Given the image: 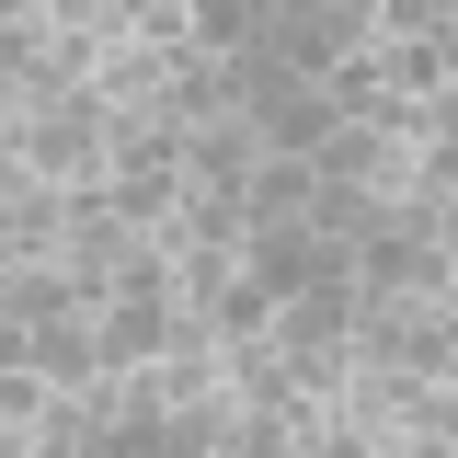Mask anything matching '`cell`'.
<instances>
[{
  "label": "cell",
  "instance_id": "obj_4",
  "mask_svg": "<svg viewBox=\"0 0 458 458\" xmlns=\"http://www.w3.org/2000/svg\"><path fill=\"white\" fill-rule=\"evenodd\" d=\"M172 69H183V47L114 35V47H104V69H92V104H104V114H161V104H172Z\"/></svg>",
  "mask_w": 458,
  "mask_h": 458
},
{
  "label": "cell",
  "instance_id": "obj_15",
  "mask_svg": "<svg viewBox=\"0 0 458 458\" xmlns=\"http://www.w3.org/2000/svg\"><path fill=\"white\" fill-rule=\"evenodd\" d=\"M0 310L35 333V321H69V310H92L81 286H69V264H12V286H0Z\"/></svg>",
  "mask_w": 458,
  "mask_h": 458
},
{
  "label": "cell",
  "instance_id": "obj_21",
  "mask_svg": "<svg viewBox=\"0 0 458 458\" xmlns=\"http://www.w3.org/2000/svg\"><path fill=\"white\" fill-rule=\"evenodd\" d=\"M35 23H57V35H126V0H35Z\"/></svg>",
  "mask_w": 458,
  "mask_h": 458
},
{
  "label": "cell",
  "instance_id": "obj_19",
  "mask_svg": "<svg viewBox=\"0 0 458 458\" xmlns=\"http://www.w3.org/2000/svg\"><path fill=\"white\" fill-rule=\"evenodd\" d=\"M264 333H276V286L229 276V286H218V344H264Z\"/></svg>",
  "mask_w": 458,
  "mask_h": 458
},
{
  "label": "cell",
  "instance_id": "obj_24",
  "mask_svg": "<svg viewBox=\"0 0 458 458\" xmlns=\"http://www.w3.org/2000/svg\"><path fill=\"white\" fill-rule=\"evenodd\" d=\"M47 378H35V367H0V424H35V412H47Z\"/></svg>",
  "mask_w": 458,
  "mask_h": 458
},
{
  "label": "cell",
  "instance_id": "obj_22",
  "mask_svg": "<svg viewBox=\"0 0 458 458\" xmlns=\"http://www.w3.org/2000/svg\"><path fill=\"white\" fill-rule=\"evenodd\" d=\"M218 458H298V447H286V412H241Z\"/></svg>",
  "mask_w": 458,
  "mask_h": 458
},
{
  "label": "cell",
  "instance_id": "obj_25",
  "mask_svg": "<svg viewBox=\"0 0 458 458\" xmlns=\"http://www.w3.org/2000/svg\"><path fill=\"white\" fill-rule=\"evenodd\" d=\"M23 114V23H0V126Z\"/></svg>",
  "mask_w": 458,
  "mask_h": 458
},
{
  "label": "cell",
  "instance_id": "obj_14",
  "mask_svg": "<svg viewBox=\"0 0 458 458\" xmlns=\"http://www.w3.org/2000/svg\"><path fill=\"white\" fill-rule=\"evenodd\" d=\"M172 241L241 252V241H252V207H241V195H218V183H183V207H172Z\"/></svg>",
  "mask_w": 458,
  "mask_h": 458
},
{
  "label": "cell",
  "instance_id": "obj_5",
  "mask_svg": "<svg viewBox=\"0 0 458 458\" xmlns=\"http://www.w3.org/2000/svg\"><path fill=\"white\" fill-rule=\"evenodd\" d=\"M355 286L367 298H447V241H401V229H378V241H355Z\"/></svg>",
  "mask_w": 458,
  "mask_h": 458
},
{
  "label": "cell",
  "instance_id": "obj_2",
  "mask_svg": "<svg viewBox=\"0 0 458 458\" xmlns=\"http://www.w3.org/2000/svg\"><path fill=\"white\" fill-rule=\"evenodd\" d=\"M104 126H114V114L92 104V92H47L35 114H12L23 172H47V183H104Z\"/></svg>",
  "mask_w": 458,
  "mask_h": 458
},
{
  "label": "cell",
  "instance_id": "obj_3",
  "mask_svg": "<svg viewBox=\"0 0 458 458\" xmlns=\"http://www.w3.org/2000/svg\"><path fill=\"white\" fill-rule=\"evenodd\" d=\"M241 276L276 286V298H298V286H321V276H355V252L321 241V229H252V241H241Z\"/></svg>",
  "mask_w": 458,
  "mask_h": 458
},
{
  "label": "cell",
  "instance_id": "obj_26",
  "mask_svg": "<svg viewBox=\"0 0 458 458\" xmlns=\"http://www.w3.org/2000/svg\"><path fill=\"white\" fill-rule=\"evenodd\" d=\"M23 355H35V333H23V321L0 310V367H23Z\"/></svg>",
  "mask_w": 458,
  "mask_h": 458
},
{
  "label": "cell",
  "instance_id": "obj_13",
  "mask_svg": "<svg viewBox=\"0 0 458 458\" xmlns=\"http://www.w3.org/2000/svg\"><path fill=\"white\" fill-rule=\"evenodd\" d=\"M264 12H276V0H183L195 57H252V47H264Z\"/></svg>",
  "mask_w": 458,
  "mask_h": 458
},
{
  "label": "cell",
  "instance_id": "obj_11",
  "mask_svg": "<svg viewBox=\"0 0 458 458\" xmlns=\"http://www.w3.org/2000/svg\"><path fill=\"white\" fill-rule=\"evenodd\" d=\"M218 367H229V401L241 412H286L298 401V367H286L276 344H218Z\"/></svg>",
  "mask_w": 458,
  "mask_h": 458
},
{
  "label": "cell",
  "instance_id": "obj_9",
  "mask_svg": "<svg viewBox=\"0 0 458 458\" xmlns=\"http://www.w3.org/2000/svg\"><path fill=\"white\" fill-rule=\"evenodd\" d=\"M47 390H92L104 378V344H92V310H69V321H35V355H23Z\"/></svg>",
  "mask_w": 458,
  "mask_h": 458
},
{
  "label": "cell",
  "instance_id": "obj_20",
  "mask_svg": "<svg viewBox=\"0 0 458 458\" xmlns=\"http://www.w3.org/2000/svg\"><path fill=\"white\" fill-rule=\"evenodd\" d=\"M401 436H436V447H458V378H412V390H401Z\"/></svg>",
  "mask_w": 458,
  "mask_h": 458
},
{
  "label": "cell",
  "instance_id": "obj_18",
  "mask_svg": "<svg viewBox=\"0 0 458 458\" xmlns=\"http://www.w3.org/2000/svg\"><path fill=\"white\" fill-rule=\"evenodd\" d=\"M104 183L138 229H172V207H183V161H138V172H104Z\"/></svg>",
  "mask_w": 458,
  "mask_h": 458
},
{
  "label": "cell",
  "instance_id": "obj_27",
  "mask_svg": "<svg viewBox=\"0 0 458 458\" xmlns=\"http://www.w3.org/2000/svg\"><path fill=\"white\" fill-rule=\"evenodd\" d=\"M12 183H23V138L0 126V195H12Z\"/></svg>",
  "mask_w": 458,
  "mask_h": 458
},
{
  "label": "cell",
  "instance_id": "obj_28",
  "mask_svg": "<svg viewBox=\"0 0 458 458\" xmlns=\"http://www.w3.org/2000/svg\"><path fill=\"white\" fill-rule=\"evenodd\" d=\"M447 298H458V241H447Z\"/></svg>",
  "mask_w": 458,
  "mask_h": 458
},
{
  "label": "cell",
  "instance_id": "obj_1",
  "mask_svg": "<svg viewBox=\"0 0 458 458\" xmlns=\"http://www.w3.org/2000/svg\"><path fill=\"white\" fill-rule=\"evenodd\" d=\"M367 47H378V0H276L264 12V57H286L298 81H333Z\"/></svg>",
  "mask_w": 458,
  "mask_h": 458
},
{
  "label": "cell",
  "instance_id": "obj_17",
  "mask_svg": "<svg viewBox=\"0 0 458 458\" xmlns=\"http://www.w3.org/2000/svg\"><path fill=\"white\" fill-rule=\"evenodd\" d=\"M298 229H321V241H344V252H355V241H378V229H390V207H378L367 183H321Z\"/></svg>",
  "mask_w": 458,
  "mask_h": 458
},
{
  "label": "cell",
  "instance_id": "obj_7",
  "mask_svg": "<svg viewBox=\"0 0 458 458\" xmlns=\"http://www.w3.org/2000/svg\"><path fill=\"white\" fill-rule=\"evenodd\" d=\"M252 172H264L252 114H218V126H195V138H183V183H218V195H241Z\"/></svg>",
  "mask_w": 458,
  "mask_h": 458
},
{
  "label": "cell",
  "instance_id": "obj_10",
  "mask_svg": "<svg viewBox=\"0 0 458 458\" xmlns=\"http://www.w3.org/2000/svg\"><path fill=\"white\" fill-rule=\"evenodd\" d=\"M310 195H321V161H286V149H264V172L241 183L252 229H298V218H310Z\"/></svg>",
  "mask_w": 458,
  "mask_h": 458
},
{
  "label": "cell",
  "instance_id": "obj_16",
  "mask_svg": "<svg viewBox=\"0 0 458 458\" xmlns=\"http://www.w3.org/2000/svg\"><path fill=\"white\" fill-rule=\"evenodd\" d=\"M378 81H390V92H412V104H436V92H447V47H436V35H378Z\"/></svg>",
  "mask_w": 458,
  "mask_h": 458
},
{
  "label": "cell",
  "instance_id": "obj_12",
  "mask_svg": "<svg viewBox=\"0 0 458 458\" xmlns=\"http://www.w3.org/2000/svg\"><path fill=\"white\" fill-rule=\"evenodd\" d=\"M161 378V401L183 412V401H229V367H218V333H172V355L149 367Z\"/></svg>",
  "mask_w": 458,
  "mask_h": 458
},
{
  "label": "cell",
  "instance_id": "obj_23",
  "mask_svg": "<svg viewBox=\"0 0 458 458\" xmlns=\"http://www.w3.org/2000/svg\"><path fill=\"white\" fill-rule=\"evenodd\" d=\"M310 458H401V436H367V424H321V436H310Z\"/></svg>",
  "mask_w": 458,
  "mask_h": 458
},
{
  "label": "cell",
  "instance_id": "obj_8",
  "mask_svg": "<svg viewBox=\"0 0 458 458\" xmlns=\"http://www.w3.org/2000/svg\"><path fill=\"white\" fill-rule=\"evenodd\" d=\"M218 114H241V57H195L183 47V69H172V104H161V126H218Z\"/></svg>",
  "mask_w": 458,
  "mask_h": 458
},
{
  "label": "cell",
  "instance_id": "obj_6",
  "mask_svg": "<svg viewBox=\"0 0 458 458\" xmlns=\"http://www.w3.org/2000/svg\"><path fill=\"white\" fill-rule=\"evenodd\" d=\"M57 241H69V183L23 172V183L0 195V252H12V264H57Z\"/></svg>",
  "mask_w": 458,
  "mask_h": 458
}]
</instances>
